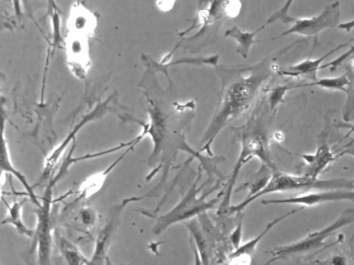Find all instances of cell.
<instances>
[{"label":"cell","mask_w":354,"mask_h":265,"mask_svg":"<svg viewBox=\"0 0 354 265\" xmlns=\"http://www.w3.org/2000/svg\"><path fill=\"white\" fill-rule=\"evenodd\" d=\"M354 223V208L344 210L333 223L322 229L309 233L303 239L292 244L275 248L270 253L273 262L279 259L293 257H314L335 243L326 242V239L339 228Z\"/></svg>","instance_id":"5"},{"label":"cell","mask_w":354,"mask_h":265,"mask_svg":"<svg viewBox=\"0 0 354 265\" xmlns=\"http://www.w3.org/2000/svg\"><path fill=\"white\" fill-rule=\"evenodd\" d=\"M339 28L346 29V30H350L351 28L354 27V20L346 22L345 23H342L338 26Z\"/></svg>","instance_id":"32"},{"label":"cell","mask_w":354,"mask_h":265,"mask_svg":"<svg viewBox=\"0 0 354 265\" xmlns=\"http://www.w3.org/2000/svg\"><path fill=\"white\" fill-rule=\"evenodd\" d=\"M348 246L350 248V257L352 261L354 260V232L351 237L349 242H348Z\"/></svg>","instance_id":"30"},{"label":"cell","mask_w":354,"mask_h":265,"mask_svg":"<svg viewBox=\"0 0 354 265\" xmlns=\"http://www.w3.org/2000/svg\"><path fill=\"white\" fill-rule=\"evenodd\" d=\"M353 184H354V179H353Z\"/></svg>","instance_id":"34"},{"label":"cell","mask_w":354,"mask_h":265,"mask_svg":"<svg viewBox=\"0 0 354 265\" xmlns=\"http://www.w3.org/2000/svg\"><path fill=\"white\" fill-rule=\"evenodd\" d=\"M350 85L349 78L347 74H344L335 77H326L322 78L319 80L315 81L314 83L299 86H317L321 88L341 90L344 92H348L346 86Z\"/></svg>","instance_id":"21"},{"label":"cell","mask_w":354,"mask_h":265,"mask_svg":"<svg viewBox=\"0 0 354 265\" xmlns=\"http://www.w3.org/2000/svg\"><path fill=\"white\" fill-rule=\"evenodd\" d=\"M353 55V68H354V52L352 54Z\"/></svg>","instance_id":"33"},{"label":"cell","mask_w":354,"mask_h":265,"mask_svg":"<svg viewBox=\"0 0 354 265\" xmlns=\"http://www.w3.org/2000/svg\"><path fill=\"white\" fill-rule=\"evenodd\" d=\"M196 221L195 219H191L185 224L195 242L201 262L203 264H207L209 256L208 244L198 222Z\"/></svg>","instance_id":"20"},{"label":"cell","mask_w":354,"mask_h":265,"mask_svg":"<svg viewBox=\"0 0 354 265\" xmlns=\"http://www.w3.org/2000/svg\"><path fill=\"white\" fill-rule=\"evenodd\" d=\"M261 26L254 32L245 31L236 26L227 28L225 31V37L232 38L236 40L237 45L236 48V52L243 58L247 59L250 49L254 43L264 40H255L254 37L259 31L263 29Z\"/></svg>","instance_id":"17"},{"label":"cell","mask_w":354,"mask_h":265,"mask_svg":"<svg viewBox=\"0 0 354 265\" xmlns=\"http://www.w3.org/2000/svg\"><path fill=\"white\" fill-rule=\"evenodd\" d=\"M241 9V3L239 0H224L222 4L223 16L236 17Z\"/></svg>","instance_id":"25"},{"label":"cell","mask_w":354,"mask_h":265,"mask_svg":"<svg viewBox=\"0 0 354 265\" xmlns=\"http://www.w3.org/2000/svg\"><path fill=\"white\" fill-rule=\"evenodd\" d=\"M304 207H301L299 208L293 209L292 210L274 219V220L269 222L267 226L265 227L263 230L259 234L258 236L254 237L253 239L245 242L243 244H241L239 248L234 249L233 252H232L229 255V259L231 260H234L235 259H239L240 257H250L252 254L255 251L256 248L263 237L270 231V230L274 226L279 222L282 221L283 219L287 217L297 213L299 210L303 209Z\"/></svg>","instance_id":"16"},{"label":"cell","mask_w":354,"mask_h":265,"mask_svg":"<svg viewBox=\"0 0 354 265\" xmlns=\"http://www.w3.org/2000/svg\"><path fill=\"white\" fill-rule=\"evenodd\" d=\"M133 147V146L129 147L122 156L119 157L105 170L91 175L84 181H83L78 191L77 199H86L97 193L103 186L109 174Z\"/></svg>","instance_id":"15"},{"label":"cell","mask_w":354,"mask_h":265,"mask_svg":"<svg viewBox=\"0 0 354 265\" xmlns=\"http://www.w3.org/2000/svg\"><path fill=\"white\" fill-rule=\"evenodd\" d=\"M328 133L329 130L324 128L318 135L316 150L313 154L301 155L304 166L301 174L318 178L335 160V152L332 151L328 142Z\"/></svg>","instance_id":"11"},{"label":"cell","mask_w":354,"mask_h":265,"mask_svg":"<svg viewBox=\"0 0 354 265\" xmlns=\"http://www.w3.org/2000/svg\"><path fill=\"white\" fill-rule=\"evenodd\" d=\"M291 88L288 86H279L269 90L268 95V104L270 111L272 112L277 106L283 101L286 92Z\"/></svg>","instance_id":"22"},{"label":"cell","mask_w":354,"mask_h":265,"mask_svg":"<svg viewBox=\"0 0 354 265\" xmlns=\"http://www.w3.org/2000/svg\"><path fill=\"white\" fill-rule=\"evenodd\" d=\"M24 201H18L14 198L10 205L7 204L8 213L2 220L1 224H10L21 235L31 237L34 235V230L26 226L22 219V207Z\"/></svg>","instance_id":"18"},{"label":"cell","mask_w":354,"mask_h":265,"mask_svg":"<svg viewBox=\"0 0 354 265\" xmlns=\"http://www.w3.org/2000/svg\"><path fill=\"white\" fill-rule=\"evenodd\" d=\"M342 150L337 155V157L344 155H348L354 157V140L351 141L349 144L345 145L341 148Z\"/></svg>","instance_id":"29"},{"label":"cell","mask_w":354,"mask_h":265,"mask_svg":"<svg viewBox=\"0 0 354 265\" xmlns=\"http://www.w3.org/2000/svg\"><path fill=\"white\" fill-rule=\"evenodd\" d=\"M58 245L60 253L68 264L82 265L90 264V259L88 260L75 244L64 237H59Z\"/></svg>","instance_id":"19"},{"label":"cell","mask_w":354,"mask_h":265,"mask_svg":"<svg viewBox=\"0 0 354 265\" xmlns=\"http://www.w3.org/2000/svg\"><path fill=\"white\" fill-rule=\"evenodd\" d=\"M15 14L19 16L21 12V0H12Z\"/></svg>","instance_id":"31"},{"label":"cell","mask_w":354,"mask_h":265,"mask_svg":"<svg viewBox=\"0 0 354 265\" xmlns=\"http://www.w3.org/2000/svg\"><path fill=\"white\" fill-rule=\"evenodd\" d=\"M202 171L203 169L199 165L195 181L178 203L166 213L156 217V223L152 229V233L154 235H158L173 224L188 221L209 210L218 207L221 199V192L215 198L207 200V197L212 193L219 188L221 181L223 179H220L207 193L199 195V193L210 181L208 179L202 185L198 184L201 179Z\"/></svg>","instance_id":"4"},{"label":"cell","mask_w":354,"mask_h":265,"mask_svg":"<svg viewBox=\"0 0 354 265\" xmlns=\"http://www.w3.org/2000/svg\"><path fill=\"white\" fill-rule=\"evenodd\" d=\"M53 186L47 184L42 197L41 206L37 208V224L33 238L37 246L38 263L50 264L52 251V228L50 220V206L52 202Z\"/></svg>","instance_id":"6"},{"label":"cell","mask_w":354,"mask_h":265,"mask_svg":"<svg viewBox=\"0 0 354 265\" xmlns=\"http://www.w3.org/2000/svg\"><path fill=\"white\" fill-rule=\"evenodd\" d=\"M260 108L254 112L248 121L236 128L240 141L241 150L230 176L221 191V202L217 207L216 215L225 217L227 208L232 205L231 199L240 170L251 159L257 157L264 166L277 169L270 159L269 150V135L266 128L265 112Z\"/></svg>","instance_id":"2"},{"label":"cell","mask_w":354,"mask_h":265,"mask_svg":"<svg viewBox=\"0 0 354 265\" xmlns=\"http://www.w3.org/2000/svg\"><path fill=\"white\" fill-rule=\"evenodd\" d=\"M339 3L335 1L327 5L323 11L317 16L295 18L289 29L272 39L291 34L313 37L316 39L323 30L337 27L339 25Z\"/></svg>","instance_id":"7"},{"label":"cell","mask_w":354,"mask_h":265,"mask_svg":"<svg viewBox=\"0 0 354 265\" xmlns=\"http://www.w3.org/2000/svg\"><path fill=\"white\" fill-rule=\"evenodd\" d=\"M353 39L348 41L346 43L340 44L334 49L330 50L326 54L324 55L317 59H308L304 60L295 65L290 66L285 69L278 70L277 71L286 76L290 77H299L306 76L313 80L317 81L316 75L319 69L321 68V63L326 59L329 55H332L337 50L344 48L348 45Z\"/></svg>","instance_id":"13"},{"label":"cell","mask_w":354,"mask_h":265,"mask_svg":"<svg viewBox=\"0 0 354 265\" xmlns=\"http://www.w3.org/2000/svg\"><path fill=\"white\" fill-rule=\"evenodd\" d=\"M88 38L68 33L65 39V50L68 67L78 79L86 77L91 66Z\"/></svg>","instance_id":"10"},{"label":"cell","mask_w":354,"mask_h":265,"mask_svg":"<svg viewBox=\"0 0 354 265\" xmlns=\"http://www.w3.org/2000/svg\"><path fill=\"white\" fill-rule=\"evenodd\" d=\"M354 52V46H351V48L346 52L337 57L332 61L327 63L325 65L321 66V69L330 67V70H335L339 66H340L346 59H348L352 54Z\"/></svg>","instance_id":"26"},{"label":"cell","mask_w":354,"mask_h":265,"mask_svg":"<svg viewBox=\"0 0 354 265\" xmlns=\"http://www.w3.org/2000/svg\"><path fill=\"white\" fill-rule=\"evenodd\" d=\"M337 189H354L353 179L345 178L320 179L303 174L285 173L275 169L259 190L251 196L246 197L241 202L236 205H231L226 210L225 217L240 213L256 199L270 193L292 190L310 191L312 190H329Z\"/></svg>","instance_id":"3"},{"label":"cell","mask_w":354,"mask_h":265,"mask_svg":"<svg viewBox=\"0 0 354 265\" xmlns=\"http://www.w3.org/2000/svg\"><path fill=\"white\" fill-rule=\"evenodd\" d=\"M1 174L8 173L15 176L21 185L24 186L27 195H28L30 199L36 206L37 208L41 206V202L38 199L33 186H30L25 176L19 171L12 164L10 159V151L6 138L4 137L3 130L2 129V144L1 149Z\"/></svg>","instance_id":"14"},{"label":"cell","mask_w":354,"mask_h":265,"mask_svg":"<svg viewBox=\"0 0 354 265\" xmlns=\"http://www.w3.org/2000/svg\"><path fill=\"white\" fill-rule=\"evenodd\" d=\"M295 0H286L283 6L277 12H275L263 25L265 28L266 25L280 20L283 23H292L295 17L289 14V10Z\"/></svg>","instance_id":"23"},{"label":"cell","mask_w":354,"mask_h":265,"mask_svg":"<svg viewBox=\"0 0 354 265\" xmlns=\"http://www.w3.org/2000/svg\"><path fill=\"white\" fill-rule=\"evenodd\" d=\"M97 17L95 14L77 1L71 8L67 20L68 32L86 38H92L97 26Z\"/></svg>","instance_id":"12"},{"label":"cell","mask_w":354,"mask_h":265,"mask_svg":"<svg viewBox=\"0 0 354 265\" xmlns=\"http://www.w3.org/2000/svg\"><path fill=\"white\" fill-rule=\"evenodd\" d=\"M271 57L248 67L218 68L221 89L213 117L201 139L199 153L214 156L212 145L222 129L248 110L272 72Z\"/></svg>","instance_id":"1"},{"label":"cell","mask_w":354,"mask_h":265,"mask_svg":"<svg viewBox=\"0 0 354 265\" xmlns=\"http://www.w3.org/2000/svg\"><path fill=\"white\" fill-rule=\"evenodd\" d=\"M110 98L107 100L98 103L95 108L85 115L77 124L62 141L57 145L46 157L42 170L41 175L35 186L40 185L50 179L54 173V169L57 166L61 156L64 153L65 149L71 141L75 138V135L81 128L91 121L95 120L105 114L110 108L108 104Z\"/></svg>","instance_id":"9"},{"label":"cell","mask_w":354,"mask_h":265,"mask_svg":"<svg viewBox=\"0 0 354 265\" xmlns=\"http://www.w3.org/2000/svg\"><path fill=\"white\" fill-rule=\"evenodd\" d=\"M175 3V0H156V6L162 12H169L173 8Z\"/></svg>","instance_id":"28"},{"label":"cell","mask_w":354,"mask_h":265,"mask_svg":"<svg viewBox=\"0 0 354 265\" xmlns=\"http://www.w3.org/2000/svg\"><path fill=\"white\" fill-rule=\"evenodd\" d=\"M242 236V222H240L234 229V230L231 233L230 235V240L231 244L234 247V249H236L241 245Z\"/></svg>","instance_id":"27"},{"label":"cell","mask_w":354,"mask_h":265,"mask_svg":"<svg viewBox=\"0 0 354 265\" xmlns=\"http://www.w3.org/2000/svg\"><path fill=\"white\" fill-rule=\"evenodd\" d=\"M147 195L140 197H131L124 199L120 203L114 205L109 210L108 217L103 228L99 232L95 240L93 253L90 259L89 264H104L107 260V253L117 227L119 225L120 216L125 207L130 203L138 201Z\"/></svg>","instance_id":"8"},{"label":"cell","mask_w":354,"mask_h":265,"mask_svg":"<svg viewBox=\"0 0 354 265\" xmlns=\"http://www.w3.org/2000/svg\"><path fill=\"white\" fill-rule=\"evenodd\" d=\"M80 219L84 227L91 228L96 224L98 215L93 207L84 206L80 213Z\"/></svg>","instance_id":"24"}]
</instances>
